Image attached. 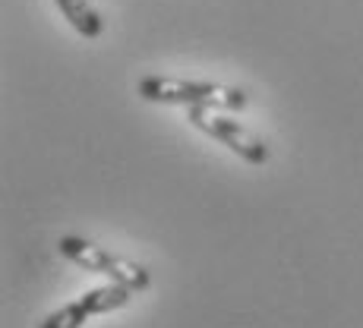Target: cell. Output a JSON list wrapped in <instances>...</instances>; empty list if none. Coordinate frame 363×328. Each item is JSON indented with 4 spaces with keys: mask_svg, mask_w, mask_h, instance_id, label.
<instances>
[{
    "mask_svg": "<svg viewBox=\"0 0 363 328\" xmlns=\"http://www.w3.org/2000/svg\"><path fill=\"white\" fill-rule=\"evenodd\" d=\"M136 290L127 288V284H117V281H108L104 288H92L82 294V303L92 316H104V312H114V310H123V306L133 300Z\"/></svg>",
    "mask_w": 363,
    "mask_h": 328,
    "instance_id": "5b68a950",
    "label": "cell"
},
{
    "mask_svg": "<svg viewBox=\"0 0 363 328\" xmlns=\"http://www.w3.org/2000/svg\"><path fill=\"white\" fill-rule=\"evenodd\" d=\"M186 117H190V123L199 132H206V136H212L215 142H221L225 149H231L234 155L240 158V162H247V164H253V167L269 164V158H272L269 145H265L250 127H243L240 120L228 117L225 111L186 108Z\"/></svg>",
    "mask_w": 363,
    "mask_h": 328,
    "instance_id": "3957f363",
    "label": "cell"
},
{
    "mask_svg": "<svg viewBox=\"0 0 363 328\" xmlns=\"http://www.w3.org/2000/svg\"><path fill=\"white\" fill-rule=\"evenodd\" d=\"M89 319H92V312L86 310V303H82V300H76V303L60 306L57 312H51L48 319H41L38 328H82Z\"/></svg>",
    "mask_w": 363,
    "mask_h": 328,
    "instance_id": "8992f818",
    "label": "cell"
},
{
    "mask_svg": "<svg viewBox=\"0 0 363 328\" xmlns=\"http://www.w3.org/2000/svg\"><path fill=\"white\" fill-rule=\"evenodd\" d=\"M57 249H60L64 259L79 265L82 271H89V275H101V278L117 281V284H127V288H133L136 294L152 284L149 268H143L139 262H130V259H121V256L108 253V249H101L99 243L86 240V237L64 234L57 240Z\"/></svg>",
    "mask_w": 363,
    "mask_h": 328,
    "instance_id": "7a4b0ae2",
    "label": "cell"
},
{
    "mask_svg": "<svg viewBox=\"0 0 363 328\" xmlns=\"http://www.w3.org/2000/svg\"><path fill=\"white\" fill-rule=\"evenodd\" d=\"M136 92L143 101L152 104H184V108H206V111H234L250 108V95L243 89L218 86L202 79H174V76H143L136 82Z\"/></svg>",
    "mask_w": 363,
    "mask_h": 328,
    "instance_id": "6da1fadb",
    "label": "cell"
},
{
    "mask_svg": "<svg viewBox=\"0 0 363 328\" xmlns=\"http://www.w3.org/2000/svg\"><path fill=\"white\" fill-rule=\"evenodd\" d=\"M57 10L64 13V19L73 26V32H79L82 38L95 41L104 35V16L95 10L89 0H54Z\"/></svg>",
    "mask_w": 363,
    "mask_h": 328,
    "instance_id": "277c9868",
    "label": "cell"
}]
</instances>
